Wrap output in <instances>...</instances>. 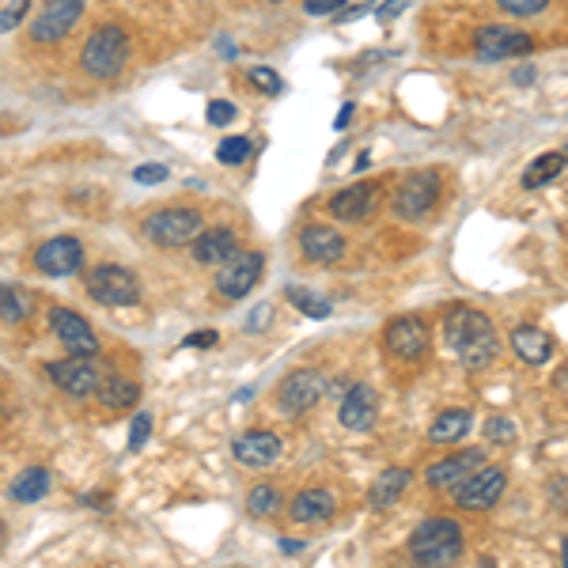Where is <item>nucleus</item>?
Segmentation results:
<instances>
[{
  "label": "nucleus",
  "mask_w": 568,
  "mask_h": 568,
  "mask_svg": "<svg viewBox=\"0 0 568 568\" xmlns=\"http://www.w3.org/2000/svg\"><path fill=\"white\" fill-rule=\"evenodd\" d=\"M444 342H447V349L459 356L463 368H470V372L489 368L500 353L497 326L489 323V315H481V311H474V307H459L447 315Z\"/></svg>",
  "instance_id": "nucleus-1"
},
{
  "label": "nucleus",
  "mask_w": 568,
  "mask_h": 568,
  "mask_svg": "<svg viewBox=\"0 0 568 568\" xmlns=\"http://www.w3.org/2000/svg\"><path fill=\"white\" fill-rule=\"evenodd\" d=\"M409 557L420 565H452L463 557V527L455 519H425L409 538Z\"/></svg>",
  "instance_id": "nucleus-2"
},
{
  "label": "nucleus",
  "mask_w": 568,
  "mask_h": 568,
  "mask_svg": "<svg viewBox=\"0 0 568 568\" xmlns=\"http://www.w3.org/2000/svg\"><path fill=\"white\" fill-rule=\"evenodd\" d=\"M130 61V39H125L122 27L106 23V27H95L84 42V53H80V65H84L88 77L95 80H110L122 72V65Z\"/></svg>",
  "instance_id": "nucleus-3"
},
{
  "label": "nucleus",
  "mask_w": 568,
  "mask_h": 568,
  "mask_svg": "<svg viewBox=\"0 0 568 568\" xmlns=\"http://www.w3.org/2000/svg\"><path fill=\"white\" fill-rule=\"evenodd\" d=\"M201 213L197 209H160V213H152L144 220V235H149V243L163 246V251H179V246H190L197 240L201 232Z\"/></svg>",
  "instance_id": "nucleus-4"
},
{
  "label": "nucleus",
  "mask_w": 568,
  "mask_h": 568,
  "mask_svg": "<svg viewBox=\"0 0 568 568\" xmlns=\"http://www.w3.org/2000/svg\"><path fill=\"white\" fill-rule=\"evenodd\" d=\"M88 296L103 307H130L141 300V281L125 265H99L88 273Z\"/></svg>",
  "instance_id": "nucleus-5"
},
{
  "label": "nucleus",
  "mask_w": 568,
  "mask_h": 568,
  "mask_svg": "<svg viewBox=\"0 0 568 568\" xmlns=\"http://www.w3.org/2000/svg\"><path fill=\"white\" fill-rule=\"evenodd\" d=\"M504 489H508L504 466H478L470 478L459 481V497H455V504L466 511H489L493 504L504 497Z\"/></svg>",
  "instance_id": "nucleus-6"
},
{
  "label": "nucleus",
  "mask_w": 568,
  "mask_h": 568,
  "mask_svg": "<svg viewBox=\"0 0 568 568\" xmlns=\"http://www.w3.org/2000/svg\"><path fill=\"white\" fill-rule=\"evenodd\" d=\"M84 16V0H42V12L31 20L34 42H61Z\"/></svg>",
  "instance_id": "nucleus-7"
},
{
  "label": "nucleus",
  "mask_w": 568,
  "mask_h": 568,
  "mask_svg": "<svg viewBox=\"0 0 568 568\" xmlns=\"http://www.w3.org/2000/svg\"><path fill=\"white\" fill-rule=\"evenodd\" d=\"M45 372H50V379L58 383L65 394H72V398H88V394H95L99 379H103L95 356H77V353H72L69 361L45 364Z\"/></svg>",
  "instance_id": "nucleus-8"
},
{
  "label": "nucleus",
  "mask_w": 568,
  "mask_h": 568,
  "mask_svg": "<svg viewBox=\"0 0 568 568\" xmlns=\"http://www.w3.org/2000/svg\"><path fill=\"white\" fill-rule=\"evenodd\" d=\"M265 270V254L262 251H251V254H232L216 273V292H224L227 300H243L246 292L258 284Z\"/></svg>",
  "instance_id": "nucleus-9"
},
{
  "label": "nucleus",
  "mask_w": 568,
  "mask_h": 568,
  "mask_svg": "<svg viewBox=\"0 0 568 568\" xmlns=\"http://www.w3.org/2000/svg\"><path fill=\"white\" fill-rule=\"evenodd\" d=\"M436 197H439L436 171H414V175L398 186V194H394V213L402 220H420L436 205Z\"/></svg>",
  "instance_id": "nucleus-10"
},
{
  "label": "nucleus",
  "mask_w": 568,
  "mask_h": 568,
  "mask_svg": "<svg viewBox=\"0 0 568 568\" xmlns=\"http://www.w3.org/2000/svg\"><path fill=\"white\" fill-rule=\"evenodd\" d=\"M50 323H53V334L58 342L65 345L69 353L77 356H99V334L91 329V323L80 311H69V307H53L50 311Z\"/></svg>",
  "instance_id": "nucleus-11"
},
{
  "label": "nucleus",
  "mask_w": 568,
  "mask_h": 568,
  "mask_svg": "<svg viewBox=\"0 0 568 568\" xmlns=\"http://www.w3.org/2000/svg\"><path fill=\"white\" fill-rule=\"evenodd\" d=\"M383 345H387V353L394 356V361L414 364L428 353V326L414 315L394 318V323L387 326V334H383Z\"/></svg>",
  "instance_id": "nucleus-12"
},
{
  "label": "nucleus",
  "mask_w": 568,
  "mask_h": 568,
  "mask_svg": "<svg viewBox=\"0 0 568 568\" xmlns=\"http://www.w3.org/2000/svg\"><path fill=\"white\" fill-rule=\"evenodd\" d=\"M323 394H326L323 375H318V372H311V368H296V372L288 375V379L281 383L277 402H281V409H284V414L300 417V414H307V409L315 406V402L323 398Z\"/></svg>",
  "instance_id": "nucleus-13"
},
{
  "label": "nucleus",
  "mask_w": 568,
  "mask_h": 568,
  "mask_svg": "<svg viewBox=\"0 0 568 568\" xmlns=\"http://www.w3.org/2000/svg\"><path fill=\"white\" fill-rule=\"evenodd\" d=\"M34 265H39V273H45V277H69V273H77L84 265V246H80V240H72V235H58V240L39 246Z\"/></svg>",
  "instance_id": "nucleus-14"
},
{
  "label": "nucleus",
  "mask_w": 568,
  "mask_h": 568,
  "mask_svg": "<svg viewBox=\"0 0 568 568\" xmlns=\"http://www.w3.org/2000/svg\"><path fill=\"white\" fill-rule=\"evenodd\" d=\"M481 61H504V58H519L530 50V34L511 31V27H481L478 39H474Z\"/></svg>",
  "instance_id": "nucleus-15"
},
{
  "label": "nucleus",
  "mask_w": 568,
  "mask_h": 568,
  "mask_svg": "<svg viewBox=\"0 0 568 568\" xmlns=\"http://www.w3.org/2000/svg\"><path fill=\"white\" fill-rule=\"evenodd\" d=\"M281 452H284L281 436L265 433V428H258V433L235 436V444H232L235 459H240L243 466H254V470H265V466H273V463L281 459Z\"/></svg>",
  "instance_id": "nucleus-16"
},
{
  "label": "nucleus",
  "mask_w": 568,
  "mask_h": 568,
  "mask_svg": "<svg viewBox=\"0 0 568 568\" xmlns=\"http://www.w3.org/2000/svg\"><path fill=\"white\" fill-rule=\"evenodd\" d=\"M375 409H379L375 390L368 387V383H353V387L345 390V398H342L337 420H342L345 428H353V433H364V428L375 425Z\"/></svg>",
  "instance_id": "nucleus-17"
},
{
  "label": "nucleus",
  "mask_w": 568,
  "mask_h": 568,
  "mask_svg": "<svg viewBox=\"0 0 568 568\" xmlns=\"http://www.w3.org/2000/svg\"><path fill=\"white\" fill-rule=\"evenodd\" d=\"M300 251H304L307 262L334 265V262H342L345 240H342V232H334V227L311 224V227H304V232H300Z\"/></svg>",
  "instance_id": "nucleus-18"
},
{
  "label": "nucleus",
  "mask_w": 568,
  "mask_h": 568,
  "mask_svg": "<svg viewBox=\"0 0 568 568\" xmlns=\"http://www.w3.org/2000/svg\"><path fill=\"white\" fill-rule=\"evenodd\" d=\"M485 463V452H463V455H447V459H439L428 466L425 481L433 485V489H447V485H459L463 478H470L474 470Z\"/></svg>",
  "instance_id": "nucleus-19"
},
{
  "label": "nucleus",
  "mask_w": 568,
  "mask_h": 568,
  "mask_svg": "<svg viewBox=\"0 0 568 568\" xmlns=\"http://www.w3.org/2000/svg\"><path fill=\"white\" fill-rule=\"evenodd\" d=\"M375 194H379V190L368 186V182H356V186L342 190V194H334V201H329V213H334L337 220H345V224H356V220L372 216Z\"/></svg>",
  "instance_id": "nucleus-20"
},
{
  "label": "nucleus",
  "mask_w": 568,
  "mask_h": 568,
  "mask_svg": "<svg viewBox=\"0 0 568 568\" xmlns=\"http://www.w3.org/2000/svg\"><path fill=\"white\" fill-rule=\"evenodd\" d=\"M334 493L329 489H304L296 500H292L288 516L296 519L300 527H315V524H326L329 516H334Z\"/></svg>",
  "instance_id": "nucleus-21"
},
{
  "label": "nucleus",
  "mask_w": 568,
  "mask_h": 568,
  "mask_svg": "<svg viewBox=\"0 0 568 568\" xmlns=\"http://www.w3.org/2000/svg\"><path fill=\"white\" fill-rule=\"evenodd\" d=\"M190 246H194V258L201 265H220L235 254V232L232 227H201Z\"/></svg>",
  "instance_id": "nucleus-22"
},
{
  "label": "nucleus",
  "mask_w": 568,
  "mask_h": 568,
  "mask_svg": "<svg viewBox=\"0 0 568 568\" xmlns=\"http://www.w3.org/2000/svg\"><path fill=\"white\" fill-rule=\"evenodd\" d=\"M511 349H516V356L524 364H546V361H554L557 345H554V337H549L546 329L519 326V329H511Z\"/></svg>",
  "instance_id": "nucleus-23"
},
{
  "label": "nucleus",
  "mask_w": 568,
  "mask_h": 568,
  "mask_svg": "<svg viewBox=\"0 0 568 568\" xmlns=\"http://www.w3.org/2000/svg\"><path fill=\"white\" fill-rule=\"evenodd\" d=\"M470 425H474L470 409H444V414L433 420V428H428V439H433V444H459V439L470 433Z\"/></svg>",
  "instance_id": "nucleus-24"
},
{
  "label": "nucleus",
  "mask_w": 568,
  "mask_h": 568,
  "mask_svg": "<svg viewBox=\"0 0 568 568\" xmlns=\"http://www.w3.org/2000/svg\"><path fill=\"white\" fill-rule=\"evenodd\" d=\"M409 485V470H402V466H390V470H383L379 478L372 481V493H368V504L372 508H390L394 500L406 493Z\"/></svg>",
  "instance_id": "nucleus-25"
},
{
  "label": "nucleus",
  "mask_w": 568,
  "mask_h": 568,
  "mask_svg": "<svg viewBox=\"0 0 568 568\" xmlns=\"http://www.w3.org/2000/svg\"><path fill=\"white\" fill-rule=\"evenodd\" d=\"M95 394L106 409H130L136 402V394H141V387H136L133 379H125V375H106V379H99Z\"/></svg>",
  "instance_id": "nucleus-26"
},
{
  "label": "nucleus",
  "mask_w": 568,
  "mask_h": 568,
  "mask_svg": "<svg viewBox=\"0 0 568 568\" xmlns=\"http://www.w3.org/2000/svg\"><path fill=\"white\" fill-rule=\"evenodd\" d=\"M45 493H50V474H45L42 466H31V470H23L20 478L12 481V500H20V504H39Z\"/></svg>",
  "instance_id": "nucleus-27"
},
{
  "label": "nucleus",
  "mask_w": 568,
  "mask_h": 568,
  "mask_svg": "<svg viewBox=\"0 0 568 568\" xmlns=\"http://www.w3.org/2000/svg\"><path fill=\"white\" fill-rule=\"evenodd\" d=\"M561 171H565V152H546V155H538V160L524 171V186L527 190L549 186V182L561 175Z\"/></svg>",
  "instance_id": "nucleus-28"
},
{
  "label": "nucleus",
  "mask_w": 568,
  "mask_h": 568,
  "mask_svg": "<svg viewBox=\"0 0 568 568\" xmlns=\"http://www.w3.org/2000/svg\"><path fill=\"white\" fill-rule=\"evenodd\" d=\"M31 296L16 284H0V323H23L31 315Z\"/></svg>",
  "instance_id": "nucleus-29"
},
{
  "label": "nucleus",
  "mask_w": 568,
  "mask_h": 568,
  "mask_svg": "<svg viewBox=\"0 0 568 568\" xmlns=\"http://www.w3.org/2000/svg\"><path fill=\"white\" fill-rule=\"evenodd\" d=\"M246 508H251V516H273V511L281 508V489H273V485H254L251 497H246Z\"/></svg>",
  "instance_id": "nucleus-30"
},
{
  "label": "nucleus",
  "mask_w": 568,
  "mask_h": 568,
  "mask_svg": "<svg viewBox=\"0 0 568 568\" xmlns=\"http://www.w3.org/2000/svg\"><path fill=\"white\" fill-rule=\"evenodd\" d=\"M288 300L311 318H329V311H334V307H329V300L315 296V292H307V288H288Z\"/></svg>",
  "instance_id": "nucleus-31"
},
{
  "label": "nucleus",
  "mask_w": 568,
  "mask_h": 568,
  "mask_svg": "<svg viewBox=\"0 0 568 568\" xmlns=\"http://www.w3.org/2000/svg\"><path fill=\"white\" fill-rule=\"evenodd\" d=\"M246 155H251V141H246V136H227V141H220V149H216V160L227 163V168L243 163Z\"/></svg>",
  "instance_id": "nucleus-32"
},
{
  "label": "nucleus",
  "mask_w": 568,
  "mask_h": 568,
  "mask_svg": "<svg viewBox=\"0 0 568 568\" xmlns=\"http://www.w3.org/2000/svg\"><path fill=\"white\" fill-rule=\"evenodd\" d=\"M27 12H31V0H12L8 8H0V34L20 27L27 20Z\"/></svg>",
  "instance_id": "nucleus-33"
},
{
  "label": "nucleus",
  "mask_w": 568,
  "mask_h": 568,
  "mask_svg": "<svg viewBox=\"0 0 568 568\" xmlns=\"http://www.w3.org/2000/svg\"><path fill=\"white\" fill-rule=\"evenodd\" d=\"M152 436V417L149 414H136L133 425H130V452H141Z\"/></svg>",
  "instance_id": "nucleus-34"
},
{
  "label": "nucleus",
  "mask_w": 568,
  "mask_h": 568,
  "mask_svg": "<svg viewBox=\"0 0 568 568\" xmlns=\"http://www.w3.org/2000/svg\"><path fill=\"white\" fill-rule=\"evenodd\" d=\"M485 436H489V444H516V428L504 417H493L489 425H485Z\"/></svg>",
  "instance_id": "nucleus-35"
},
{
  "label": "nucleus",
  "mask_w": 568,
  "mask_h": 568,
  "mask_svg": "<svg viewBox=\"0 0 568 568\" xmlns=\"http://www.w3.org/2000/svg\"><path fill=\"white\" fill-rule=\"evenodd\" d=\"M251 84L254 88H262L265 91V95H281V77H277V72H273V69H251Z\"/></svg>",
  "instance_id": "nucleus-36"
},
{
  "label": "nucleus",
  "mask_w": 568,
  "mask_h": 568,
  "mask_svg": "<svg viewBox=\"0 0 568 568\" xmlns=\"http://www.w3.org/2000/svg\"><path fill=\"white\" fill-rule=\"evenodd\" d=\"M497 4L511 16H538V12H546L549 0H497Z\"/></svg>",
  "instance_id": "nucleus-37"
},
{
  "label": "nucleus",
  "mask_w": 568,
  "mask_h": 568,
  "mask_svg": "<svg viewBox=\"0 0 568 568\" xmlns=\"http://www.w3.org/2000/svg\"><path fill=\"white\" fill-rule=\"evenodd\" d=\"M133 179L141 182V186H160V182L168 179V168H163V163H141V168L133 171Z\"/></svg>",
  "instance_id": "nucleus-38"
},
{
  "label": "nucleus",
  "mask_w": 568,
  "mask_h": 568,
  "mask_svg": "<svg viewBox=\"0 0 568 568\" xmlns=\"http://www.w3.org/2000/svg\"><path fill=\"white\" fill-rule=\"evenodd\" d=\"M235 118V106L227 103V99H213V103H209V122L213 125H227Z\"/></svg>",
  "instance_id": "nucleus-39"
},
{
  "label": "nucleus",
  "mask_w": 568,
  "mask_h": 568,
  "mask_svg": "<svg viewBox=\"0 0 568 568\" xmlns=\"http://www.w3.org/2000/svg\"><path fill=\"white\" fill-rule=\"evenodd\" d=\"M270 318H273V304H262L251 318H246L243 329L246 334H262V329H270Z\"/></svg>",
  "instance_id": "nucleus-40"
},
{
  "label": "nucleus",
  "mask_w": 568,
  "mask_h": 568,
  "mask_svg": "<svg viewBox=\"0 0 568 568\" xmlns=\"http://www.w3.org/2000/svg\"><path fill=\"white\" fill-rule=\"evenodd\" d=\"M409 4H414V0H387V4H379V12H375V16H379L383 23H390V20H398Z\"/></svg>",
  "instance_id": "nucleus-41"
},
{
  "label": "nucleus",
  "mask_w": 568,
  "mask_h": 568,
  "mask_svg": "<svg viewBox=\"0 0 568 568\" xmlns=\"http://www.w3.org/2000/svg\"><path fill=\"white\" fill-rule=\"evenodd\" d=\"M307 16H329V12H342L345 0H307Z\"/></svg>",
  "instance_id": "nucleus-42"
},
{
  "label": "nucleus",
  "mask_w": 568,
  "mask_h": 568,
  "mask_svg": "<svg viewBox=\"0 0 568 568\" xmlns=\"http://www.w3.org/2000/svg\"><path fill=\"white\" fill-rule=\"evenodd\" d=\"M190 345H194V349H209V345H216V334H209V329L205 334H194V337H186V349Z\"/></svg>",
  "instance_id": "nucleus-43"
},
{
  "label": "nucleus",
  "mask_w": 568,
  "mask_h": 568,
  "mask_svg": "<svg viewBox=\"0 0 568 568\" xmlns=\"http://www.w3.org/2000/svg\"><path fill=\"white\" fill-rule=\"evenodd\" d=\"M349 118H353V103H345L342 114L334 118V130H345V125H349Z\"/></svg>",
  "instance_id": "nucleus-44"
},
{
  "label": "nucleus",
  "mask_w": 568,
  "mask_h": 568,
  "mask_svg": "<svg viewBox=\"0 0 568 568\" xmlns=\"http://www.w3.org/2000/svg\"><path fill=\"white\" fill-rule=\"evenodd\" d=\"M281 549H284V554H300V549H304V542H281Z\"/></svg>",
  "instance_id": "nucleus-45"
},
{
  "label": "nucleus",
  "mask_w": 568,
  "mask_h": 568,
  "mask_svg": "<svg viewBox=\"0 0 568 568\" xmlns=\"http://www.w3.org/2000/svg\"><path fill=\"white\" fill-rule=\"evenodd\" d=\"M0 535H4V524H0Z\"/></svg>",
  "instance_id": "nucleus-46"
}]
</instances>
